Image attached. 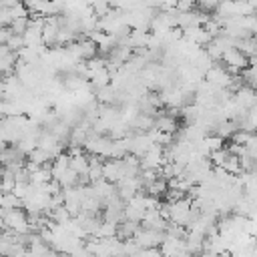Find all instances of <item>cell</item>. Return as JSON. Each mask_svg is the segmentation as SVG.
Instances as JSON below:
<instances>
[{
	"label": "cell",
	"instance_id": "6da1fadb",
	"mask_svg": "<svg viewBox=\"0 0 257 257\" xmlns=\"http://www.w3.org/2000/svg\"><path fill=\"white\" fill-rule=\"evenodd\" d=\"M233 74L225 68V66H221V64H213L207 72H205V82H209L211 86H215V88H219V90H223V88H229L231 84H233Z\"/></svg>",
	"mask_w": 257,
	"mask_h": 257
},
{
	"label": "cell",
	"instance_id": "7a4b0ae2",
	"mask_svg": "<svg viewBox=\"0 0 257 257\" xmlns=\"http://www.w3.org/2000/svg\"><path fill=\"white\" fill-rule=\"evenodd\" d=\"M221 60L225 62V68H227L231 74H233V72H239V70H243V68L249 66V56L243 54L239 48H229V50L223 54Z\"/></svg>",
	"mask_w": 257,
	"mask_h": 257
},
{
	"label": "cell",
	"instance_id": "3957f363",
	"mask_svg": "<svg viewBox=\"0 0 257 257\" xmlns=\"http://www.w3.org/2000/svg\"><path fill=\"white\" fill-rule=\"evenodd\" d=\"M4 223L12 229V231H16V233H26L28 231V225H30V219L26 217V213L24 211H20V209H16V211H8L6 215H4Z\"/></svg>",
	"mask_w": 257,
	"mask_h": 257
},
{
	"label": "cell",
	"instance_id": "277c9868",
	"mask_svg": "<svg viewBox=\"0 0 257 257\" xmlns=\"http://www.w3.org/2000/svg\"><path fill=\"white\" fill-rule=\"evenodd\" d=\"M155 128L165 133V135H173L179 128V122L173 114H157L155 116Z\"/></svg>",
	"mask_w": 257,
	"mask_h": 257
},
{
	"label": "cell",
	"instance_id": "5b68a950",
	"mask_svg": "<svg viewBox=\"0 0 257 257\" xmlns=\"http://www.w3.org/2000/svg\"><path fill=\"white\" fill-rule=\"evenodd\" d=\"M221 169L227 173V175H239V173H243V169H241V159L237 157V155H231L229 153V157L225 159V163L221 165Z\"/></svg>",
	"mask_w": 257,
	"mask_h": 257
}]
</instances>
